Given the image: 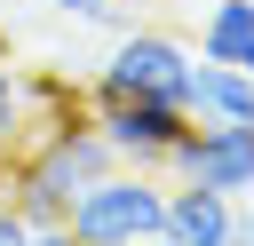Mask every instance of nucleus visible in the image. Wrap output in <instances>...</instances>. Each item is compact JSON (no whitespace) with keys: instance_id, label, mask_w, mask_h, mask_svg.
<instances>
[{"instance_id":"nucleus-1","label":"nucleus","mask_w":254,"mask_h":246,"mask_svg":"<svg viewBox=\"0 0 254 246\" xmlns=\"http://www.w3.org/2000/svg\"><path fill=\"white\" fill-rule=\"evenodd\" d=\"M111 167H119V159H111V143L95 135V119H71V127H56V135H32V143L8 159L0 198H8L32 230H48V222H64L71 198H79L95 175H111Z\"/></svg>"},{"instance_id":"nucleus-2","label":"nucleus","mask_w":254,"mask_h":246,"mask_svg":"<svg viewBox=\"0 0 254 246\" xmlns=\"http://www.w3.org/2000/svg\"><path fill=\"white\" fill-rule=\"evenodd\" d=\"M159 206H167V183L151 167H111L71 198L64 230H71V246H143L159 230Z\"/></svg>"},{"instance_id":"nucleus-3","label":"nucleus","mask_w":254,"mask_h":246,"mask_svg":"<svg viewBox=\"0 0 254 246\" xmlns=\"http://www.w3.org/2000/svg\"><path fill=\"white\" fill-rule=\"evenodd\" d=\"M79 95H87V119L111 143L119 167H167L175 135L190 127V111L183 103H159V95H103V87H79Z\"/></svg>"},{"instance_id":"nucleus-4","label":"nucleus","mask_w":254,"mask_h":246,"mask_svg":"<svg viewBox=\"0 0 254 246\" xmlns=\"http://www.w3.org/2000/svg\"><path fill=\"white\" fill-rule=\"evenodd\" d=\"M87 87H103V95H159V103H183V87H190V48H183L175 32H143V24H127Z\"/></svg>"},{"instance_id":"nucleus-5","label":"nucleus","mask_w":254,"mask_h":246,"mask_svg":"<svg viewBox=\"0 0 254 246\" xmlns=\"http://www.w3.org/2000/svg\"><path fill=\"white\" fill-rule=\"evenodd\" d=\"M175 183L222 190V198H254V127H183L167 151Z\"/></svg>"},{"instance_id":"nucleus-6","label":"nucleus","mask_w":254,"mask_h":246,"mask_svg":"<svg viewBox=\"0 0 254 246\" xmlns=\"http://www.w3.org/2000/svg\"><path fill=\"white\" fill-rule=\"evenodd\" d=\"M183 111H190V127H254V79L238 63H198L190 56Z\"/></svg>"},{"instance_id":"nucleus-7","label":"nucleus","mask_w":254,"mask_h":246,"mask_svg":"<svg viewBox=\"0 0 254 246\" xmlns=\"http://www.w3.org/2000/svg\"><path fill=\"white\" fill-rule=\"evenodd\" d=\"M159 230L175 246H230V198L222 190H198V183H167Z\"/></svg>"},{"instance_id":"nucleus-8","label":"nucleus","mask_w":254,"mask_h":246,"mask_svg":"<svg viewBox=\"0 0 254 246\" xmlns=\"http://www.w3.org/2000/svg\"><path fill=\"white\" fill-rule=\"evenodd\" d=\"M254 40V0H206L198 16V63H238Z\"/></svg>"},{"instance_id":"nucleus-9","label":"nucleus","mask_w":254,"mask_h":246,"mask_svg":"<svg viewBox=\"0 0 254 246\" xmlns=\"http://www.w3.org/2000/svg\"><path fill=\"white\" fill-rule=\"evenodd\" d=\"M16 151H24V71L0 63V175H8Z\"/></svg>"},{"instance_id":"nucleus-10","label":"nucleus","mask_w":254,"mask_h":246,"mask_svg":"<svg viewBox=\"0 0 254 246\" xmlns=\"http://www.w3.org/2000/svg\"><path fill=\"white\" fill-rule=\"evenodd\" d=\"M230 246H254V198H230Z\"/></svg>"},{"instance_id":"nucleus-11","label":"nucleus","mask_w":254,"mask_h":246,"mask_svg":"<svg viewBox=\"0 0 254 246\" xmlns=\"http://www.w3.org/2000/svg\"><path fill=\"white\" fill-rule=\"evenodd\" d=\"M0 246H32V222H24L8 198H0Z\"/></svg>"},{"instance_id":"nucleus-12","label":"nucleus","mask_w":254,"mask_h":246,"mask_svg":"<svg viewBox=\"0 0 254 246\" xmlns=\"http://www.w3.org/2000/svg\"><path fill=\"white\" fill-rule=\"evenodd\" d=\"M32 246H71V230H64V222H48V230H32Z\"/></svg>"},{"instance_id":"nucleus-13","label":"nucleus","mask_w":254,"mask_h":246,"mask_svg":"<svg viewBox=\"0 0 254 246\" xmlns=\"http://www.w3.org/2000/svg\"><path fill=\"white\" fill-rule=\"evenodd\" d=\"M40 8H64V16H87L95 0H40Z\"/></svg>"},{"instance_id":"nucleus-14","label":"nucleus","mask_w":254,"mask_h":246,"mask_svg":"<svg viewBox=\"0 0 254 246\" xmlns=\"http://www.w3.org/2000/svg\"><path fill=\"white\" fill-rule=\"evenodd\" d=\"M238 71H246V79H254V40H246V56H238Z\"/></svg>"},{"instance_id":"nucleus-15","label":"nucleus","mask_w":254,"mask_h":246,"mask_svg":"<svg viewBox=\"0 0 254 246\" xmlns=\"http://www.w3.org/2000/svg\"><path fill=\"white\" fill-rule=\"evenodd\" d=\"M143 246H175V238H167V230H151V238H143Z\"/></svg>"},{"instance_id":"nucleus-16","label":"nucleus","mask_w":254,"mask_h":246,"mask_svg":"<svg viewBox=\"0 0 254 246\" xmlns=\"http://www.w3.org/2000/svg\"><path fill=\"white\" fill-rule=\"evenodd\" d=\"M111 8H127V0H111Z\"/></svg>"}]
</instances>
